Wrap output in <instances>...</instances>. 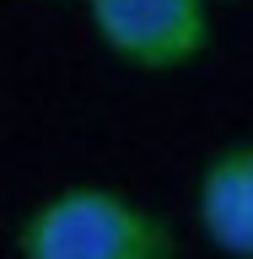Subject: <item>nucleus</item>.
Wrapping results in <instances>:
<instances>
[{"mask_svg":"<svg viewBox=\"0 0 253 259\" xmlns=\"http://www.w3.org/2000/svg\"><path fill=\"white\" fill-rule=\"evenodd\" d=\"M22 259H178V232L167 216L103 184L48 194L22 222Z\"/></svg>","mask_w":253,"mask_h":259,"instance_id":"nucleus-1","label":"nucleus"},{"mask_svg":"<svg viewBox=\"0 0 253 259\" xmlns=\"http://www.w3.org/2000/svg\"><path fill=\"white\" fill-rule=\"evenodd\" d=\"M97 44L129 70H183L210 49L205 0H86Z\"/></svg>","mask_w":253,"mask_h":259,"instance_id":"nucleus-2","label":"nucleus"},{"mask_svg":"<svg viewBox=\"0 0 253 259\" xmlns=\"http://www.w3.org/2000/svg\"><path fill=\"white\" fill-rule=\"evenodd\" d=\"M194 210H199V232L226 259H253V141L226 146L205 162Z\"/></svg>","mask_w":253,"mask_h":259,"instance_id":"nucleus-3","label":"nucleus"}]
</instances>
